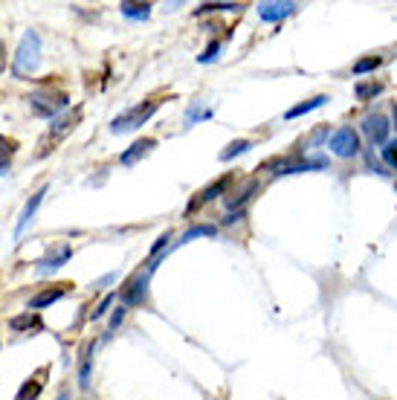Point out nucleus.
Returning a JSON list of instances; mask_svg holds the SVG:
<instances>
[{
	"label": "nucleus",
	"instance_id": "obj_1",
	"mask_svg": "<svg viewBox=\"0 0 397 400\" xmlns=\"http://www.w3.org/2000/svg\"><path fill=\"white\" fill-rule=\"evenodd\" d=\"M38 64H41V38H38V32L30 30L18 44L12 70H15V76H27V73H35Z\"/></svg>",
	"mask_w": 397,
	"mask_h": 400
},
{
	"label": "nucleus",
	"instance_id": "obj_2",
	"mask_svg": "<svg viewBox=\"0 0 397 400\" xmlns=\"http://www.w3.org/2000/svg\"><path fill=\"white\" fill-rule=\"evenodd\" d=\"M70 105V96L64 90H35L30 93V108L44 116V120H53V116H58V110H64Z\"/></svg>",
	"mask_w": 397,
	"mask_h": 400
},
{
	"label": "nucleus",
	"instance_id": "obj_3",
	"mask_svg": "<svg viewBox=\"0 0 397 400\" xmlns=\"http://www.w3.org/2000/svg\"><path fill=\"white\" fill-rule=\"evenodd\" d=\"M157 108H160V102H143V105H136V108H131V110H125V113L116 116V120L110 122V131H113V134H128V131H134V128H139V125H145L151 116L157 113Z\"/></svg>",
	"mask_w": 397,
	"mask_h": 400
},
{
	"label": "nucleus",
	"instance_id": "obj_4",
	"mask_svg": "<svg viewBox=\"0 0 397 400\" xmlns=\"http://www.w3.org/2000/svg\"><path fill=\"white\" fill-rule=\"evenodd\" d=\"M331 154L348 160V157H357L360 154V134L354 128H339L331 134V143H328Z\"/></svg>",
	"mask_w": 397,
	"mask_h": 400
},
{
	"label": "nucleus",
	"instance_id": "obj_5",
	"mask_svg": "<svg viewBox=\"0 0 397 400\" xmlns=\"http://www.w3.org/2000/svg\"><path fill=\"white\" fill-rule=\"evenodd\" d=\"M148 276H151V270L139 273L136 278H131L128 285L122 288L119 299H122L125 308H136V304H145V299H148Z\"/></svg>",
	"mask_w": 397,
	"mask_h": 400
},
{
	"label": "nucleus",
	"instance_id": "obj_6",
	"mask_svg": "<svg viewBox=\"0 0 397 400\" xmlns=\"http://www.w3.org/2000/svg\"><path fill=\"white\" fill-rule=\"evenodd\" d=\"M389 120L383 113H375V116H365L363 120V134L368 136V143H375V146H386L389 143Z\"/></svg>",
	"mask_w": 397,
	"mask_h": 400
},
{
	"label": "nucleus",
	"instance_id": "obj_7",
	"mask_svg": "<svg viewBox=\"0 0 397 400\" xmlns=\"http://www.w3.org/2000/svg\"><path fill=\"white\" fill-rule=\"evenodd\" d=\"M259 189H261V183L255 180V177H247V180L238 186V189L226 192V206H229V209H235V212H241L244 203H247L252 195H259Z\"/></svg>",
	"mask_w": 397,
	"mask_h": 400
},
{
	"label": "nucleus",
	"instance_id": "obj_8",
	"mask_svg": "<svg viewBox=\"0 0 397 400\" xmlns=\"http://www.w3.org/2000/svg\"><path fill=\"white\" fill-rule=\"evenodd\" d=\"M232 180H235V174H223V177H218L212 186H206V189H203L189 206H186V212H197L203 203H209V200H215L218 195H223V192L229 189V183H232Z\"/></svg>",
	"mask_w": 397,
	"mask_h": 400
},
{
	"label": "nucleus",
	"instance_id": "obj_9",
	"mask_svg": "<svg viewBox=\"0 0 397 400\" xmlns=\"http://www.w3.org/2000/svg\"><path fill=\"white\" fill-rule=\"evenodd\" d=\"M325 166H328V157H311V160H299V162H278V169L273 174L282 177V174H299V172H316Z\"/></svg>",
	"mask_w": 397,
	"mask_h": 400
},
{
	"label": "nucleus",
	"instance_id": "obj_10",
	"mask_svg": "<svg viewBox=\"0 0 397 400\" xmlns=\"http://www.w3.org/2000/svg\"><path fill=\"white\" fill-rule=\"evenodd\" d=\"M296 9H299V6L290 4V0H285V4H261V6H259V18L267 20V23H275V20L290 18Z\"/></svg>",
	"mask_w": 397,
	"mask_h": 400
},
{
	"label": "nucleus",
	"instance_id": "obj_11",
	"mask_svg": "<svg viewBox=\"0 0 397 400\" xmlns=\"http://www.w3.org/2000/svg\"><path fill=\"white\" fill-rule=\"evenodd\" d=\"M70 255H73V250H70V247H58L56 255H46V258H41V262H38V273H41V276L56 273L61 264L70 262Z\"/></svg>",
	"mask_w": 397,
	"mask_h": 400
},
{
	"label": "nucleus",
	"instance_id": "obj_12",
	"mask_svg": "<svg viewBox=\"0 0 397 400\" xmlns=\"http://www.w3.org/2000/svg\"><path fill=\"white\" fill-rule=\"evenodd\" d=\"M151 148H157V139H151V136H145V139H136V143L119 157V162L122 166H134V162L139 160V157H145V154H151Z\"/></svg>",
	"mask_w": 397,
	"mask_h": 400
},
{
	"label": "nucleus",
	"instance_id": "obj_13",
	"mask_svg": "<svg viewBox=\"0 0 397 400\" xmlns=\"http://www.w3.org/2000/svg\"><path fill=\"white\" fill-rule=\"evenodd\" d=\"M44 195H46V186H44V189H41V192H35V195L30 198V203H27V206H23V212H20V221H18V226H15V238H20V235H23V229H27V226H30V221H32V215H35V209L41 206Z\"/></svg>",
	"mask_w": 397,
	"mask_h": 400
},
{
	"label": "nucleus",
	"instance_id": "obj_14",
	"mask_svg": "<svg viewBox=\"0 0 397 400\" xmlns=\"http://www.w3.org/2000/svg\"><path fill=\"white\" fill-rule=\"evenodd\" d=\"M79 120H82V110H73V113L61 116V120H56L53 128H50V139H61L67 131H73L79 125Z\"/></svg>",
	"mask_w": 397,
	"mask_h": 400
},
{
	"label": "nucleus",
	"instance_id": "obj_15",
	"mask_svg": "<svg viewBox=\"0 0 397 400\" xmlns=\"http://www.w3.org/2000/svg\"><path fill=\"white\" fill-rule=\"evenodd\" d=\"M325 102H331L328 96H313V99H308V102H299L296 108H290L287 113H285V120H299V116H305V113H311V110H316V108H322Z\"/></svg>",
	"mask_w": 397,
	"mask_h": 400
},
{
	"label": "nucleus",
	"instance_id": "obj_16",
	"mask_svg": "<svg viewBox=\"0 0 397 400\" xmlns=\"http://www.w3.org/2000/svg\"><path fill=\"white\" fill-rule=\"evenodd\" d=\"M64 293H67V285H58V288H53V290H44V293H38V296H32V299H30V308H32V311L46 308V304L58 302Z\"/></svg>",
	"mask_w": 397,
	"mask_h": 400
},
{
	"label": "nucleus",
	"instance_id": "obj_17",
	"mask_svg": "<svg viewBox=\"0 0 397 400\" xmlns=\"http://www.w3.org/2000/svg\"><path fill=\"white\" fill-rule=\"evenodd\" d=\"M151 4H131V0H122L119 4V12L125 15V18H131V20H145L148 15H151Z\"/></svg>",
	"mask_w": 397,
	"mask_h": 400
},
{
	"label": "nucleus",
	"instance_id": "obj_18",
	"mask_svg": "<svg viewBox=\"0 0 397 400\" xmlns=\"http://www.w3.org/2000/svg\"><path fill=\"white\" fill-rule=\"evenodd\" d=\"M9 328L12 331H41V319L38 314H20L9 319Z\"/></svg>",
	"mask_w": 397,
	"mask_h": 400
},
{
	"label": "nucleus",
	"instance_id": "obj_19",
	"mask_svg": "<svg viewBox=\"0 0 397 400\" xmlns=\"http://www.w3.org/2000/svg\"><path fill=\"white\" fill-rule=\"evenodd\" d=\"M93 342H87L84 345V351H82V363H79V386L82 389H87L90 386V363H93Z\"/></svg>",
	"mask_w": 397,
	"mask_h": 400
},
{
	"label": "nucleus",
	"instance_id": "obj_20",
	"mask_svg": "<svg viewBox=\"0 0 397 400\" xmlns=\"http://www.w3.org/2000/svg\"><path fill=\"white\" fill-rule=\"evenodd\" d=\"M386 87L380 84V82H360L357 87H354V93H357V99L360 102H368V99H375V96H380Z\"/></svg>",
	"mask_w": 397,
	"mask_h": 400
},
{
	"label": "nucleus",
	"instance_id": "obj_21",
	"mask_svg": "<svg viewBox=\"0 0 397 400\" xmlns=\"http://www.w3.org/2000/svg\"><path fill=\"white\" fill-rule=\"evenodd\" d=\"M252 148V139H235V143H229L223 151H221V160L229 162L232 157H238V154H247Z\"/></svg>",
	"mask_w": 397,
	"mask_h": 400
},
{
	"label": "nucleus",
	"instance_id": "obj_22",
	"mask_svg": "<svg viewBox=\"0 0 397 400\" xmlns=\"http://www.w3.org/2000/svg\"><path fill=\"white\" fill-rule=\"evenodd\" d=\"M41 389H44V383H41L38 378H32V380H27V383L20 386V392H18L15 400H35V397L41 394Z\"/></svg>",
	"mask_w": 397,
	"mask_h": 400
},
{
	"label": "nucleus",
	"instance_id": "obj_23",
	"mask_svg": "<svg viewBox=\"0 0 397 400\" xmlns=\"http://www.w3.org/2000/svg\"><path fill=\"white\" fill-rule=\"evenodd\" d=\"M383 64V58L380 56H368V58H360L357 64H354V76H365V73H375V70Z\"/></svg>",
	"mask_w": 397,
	"mask_h": 400
},
{
	"label": "nucleus",
	"instance_id": "obj_24",
	"mask_svg": "<svg viewBox=\"0 0 397 400\" xmlns=\"http://www.w3.org/2000/svg\"><path fill=\"white\" fill-rule=\"evenodd\" d=\"M215 232H218V226H212V224H200V226L186 229V232H183V238H180L177 244H186V241H192V238H200V235H215Z\"/></svg>",
	"mask_w": 397,
	"mask_h": 400
},
{
	"label": "nucleus",
	"instance_id": "obj_25",
	"mask_svg": "<svg viewBox=\"0 0 397 400\" xmlns=\"http://www.w3.org/2000/svg\"><path fill=\"white\" fill-rule=\"evenodd\" d=\"M235 9H241V6L238 4H203L195 12L197 15H209V12H235Z\"/></svg>",
	"mask_w": 397,
	"mask_h": 400
},
{
	"label": "nucleus",
	"instance_id": "obj_26",
	"mask_svg": "<svg viewBox=\"0 0 397 400\" xmlns=\"http://www.w3.org/2000/svg\"><path fill=\"white\" fill-rule=\"evenodd\" d=\"M12 151H15V148H12V143H9V139H4V136H0V174H6Z\"/></svg>",
	"mask_w": 397,
	"mask_h": 400
},
{
	"label": "nucleus",
	"instance_id": "obj_27",
	"mask_svg": "<svg viewBox=\"0 0 397 400\" xmlns=\"http://www.w3.org/2000/svg\"><path fill=\"white\" fill-rule=\"evenodd\" d=\"M113 299H116V296H105V299H102V304H99V308H96V311L90 314V319H93V322H96V319H102V316L108 314V308H110V304H113Z\"/></svg>",
	"mask_w": 397,
	"mask_h": 400
},
{
	"label": "nucleus",
	"instance_id": "obj_28",
	"mask_svg": "<svg viewBox=\"0 0 397 400\" xmlns=\"http://www.w3.org/2000/svg\"><path fill=\"white\" fill-rule=\"evenodd\" d=\"M218 50H221V46L212 41V44H209L206 50H203V56H200L197 61H200V64H209V61H215V58H218Z\"/></svg>",
	"mask_w": 397,
	"mask_h": 400
},
{
	"label": "nucleus",
	"instance_id": "obj_29",
	"mask_svg": "<svg viewBox=\"0 0 397 400\" xmlns=\"http://www.w3.org/2000/svg\"><path fill=\"white\" fill-rule=\"evenodd\" d=\"M125 314H128V311H125V304H119V308H116V314L110 316V331H113V328H119V325H122Z\"/></svg>",
	"mask_w": 397,
	"mask_h": 400
},
{
	"label": "nucleus",
	"instance_id": "obj_30",
	"mask_svg": "<svg viewBox=\"0 0 397 400\" xmlns=\"http://www.w3.org/2000/svg\"><path fill=\"white\" fill-rule=\"evenodd\" d=\"M169 241H171V232H162V235H160V238L154 241V247H151V255H157V252H160L162 247H166Z\"/></svg>",
	"mask_w": 397,
	"mask_h": 400
},
{
	"label": "nucleus",
	"instance_id": "obj_31",
	"mask_svg": "<svg viewBox=\"0 0 397 400\" xmlns=\"http://www.w3.org/2000/svg\"><path fill=\"white\" fill-rule=\"evenodd\" d=\"M6 70V44H4V38H0V73Z\"/></svg>",
	"mask_w": 397,
	"mask_h": 400
},
{
	"label": "nucleus",
	"instance_id": "obj_32",
	"mask_svg": "<svg viewBox=\"0 0 397 400\" xmlns=\"http://www.w3.org/2000/svg\"><path fill=\"white\" fill-rule=\"evenodd\" d=\"M365 160H368V166H371V169H375V172H377V174H386V172H383V166H380V162H377V160H375V157H371V154H368V157H365Z\"/></svg>",
	"mask_w": 397,
	"mask_h": 400
},
{
	"label": "nucleus",
	"instance_id": "obj_33",
	"mask_svg": "<svg viewBox=\"0 0 397 400\" xmlns=\"http://www.w3.org/2000/svg\"><path fill=\"white\" fill-rule=\"evenodd\" d=\"M325 136H328V128H319V131H316V134L311 136V143H322Z\"/></svg>",
	"mask_w": 397,
	"mask_h": 400
},
{
	"label": "nucleus",
	"instance_id": "obj_34",
	"mask_svg": "<svg viewBox=\"0 0 397 400\" xmlns=\"http://www.w3.org/2000/svg\"><path fill=\"white\" fill-rule=\"evenodd\" d=\"M241 218H244V212H235V215H226L223 224H235V221H241Z\"/></svg>",
	"mask_w": 397,
	"mask_h": 400
},
{
	"label": "nucleus",
	"instance_id": "obj_35",
	"mask_svg": "<svg viewBox=\"0 0 397 400\" xmlns=\"http://www.w3.org/2000/svg\"><path fill=\"white\" fill-rule=\"evenodd\" d=\"M391 120H394V125H391V128H397V102L391 105Z\"/></svg>",
	"mask_w": 397,
	"mask_h": 400
}]
</instances>
